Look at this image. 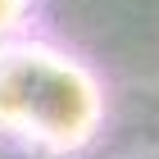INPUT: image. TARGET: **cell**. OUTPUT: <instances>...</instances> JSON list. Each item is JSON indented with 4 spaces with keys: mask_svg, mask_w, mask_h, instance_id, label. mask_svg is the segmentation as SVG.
Returning <instances> with one entry per match:
<instances>
[{
    "mask_svg": "<svg viewBox=\"0 0 159 159\" xmlns=\"http://www.w3.org/2000/svg\"><path fill=\"white\" fill-rule=\"evenodd\" d=\"M96 114L91 86L73 64L55 55H5L0 59V118L41 136H82Z\"/></svg>",
    "mask_w": 159,
    "mask_h": 159,
    "instance_id": "6da1fadb",
    "label": "cell"
},
{
    "mask_svg": "<svg viewBox=\"0 0 159 159\" xmlns=\"http://www.w3.org/2000/svg\"><path fill=\"white\" fill-rule=\"evenodd\" d=\"M9 9H14V0H0V27H5V18H9Z\"/></svg>",
    "mask_w": 159,
    "mask_h": 159,
    "instance_id": "7a4b0ae2",
    "label": "cell"
},
{
    "mask_svg": "<svg viewBox=\"0 0 159 159\" xmlns=\"http://www.w3.org/2000/svg\"><path fill=\"white\" fill-rule=\"evenodd\" d=\"M155 155H159V136H155Z\"/></svg>",
    "mask_w": 159,
    "mask_h": 159,
    "instance_id": "3957f363",
    "label": "cell"
}]
</instances>
